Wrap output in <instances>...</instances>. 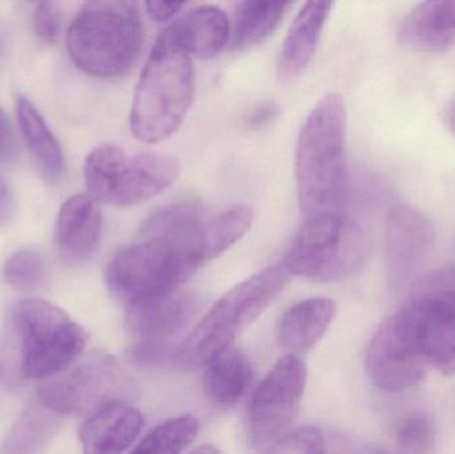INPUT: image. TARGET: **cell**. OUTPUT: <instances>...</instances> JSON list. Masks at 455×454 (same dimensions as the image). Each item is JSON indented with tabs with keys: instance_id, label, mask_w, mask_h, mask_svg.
Instances as JSON below:
<instances>
[{
	"instance_id": "cell-1",
	"label": "cell",
	"mask_w": 455,
	"mask_h": 454,
	"mask_svg": "<svg viewBox=\"0 0 455 454\" xmlns=\"http://www.w3.org/2000/svg\"><path fill=\"white\" fill-rule=\"evenodd\" d=\"M204 224L202 210L194 203H176L155 212L138 240L107 266L109 293L130 307L180 291L210 261Z\"/></svg>"
},
{
	"instance_id": "cell-2",
	"label": "cell",
	"mask_w": 455,
	"mask_h": 454,
	"mask_svg": "<svg viewBox=\"0 0 455 454\" xmlns=\"http://www.w3.org/2000/svg\"><path fill=\"white\" fill-rule=\"evenodd\" d=\"M88 335L63 309L42 299L8 307L0 331V378L7 388L47 380L68 370Z\"/></svg>"
},
{
	"instance_id": "cell-3",
	"label": "cell",
	"mask_w": 455,
	"mask_h": 454,
	"mask_svg": "<svg viewBox=\"0 0 455 454\" xmlns=\"http://www.w3.org/2000/svg\"><path fill=\"white\" fill-rule=\"evenodd\" d=\"M347 108L339 93L323 96L302 125L296 144L297 196L305 219L336 212L347 187Z\"/></svg>"
},
{
	"instance_id": "cell-4",
	"label": "cell",
	"mask_w": 455,
	"mask_h": 454,
	"mask_svg": "<svg viewBox=\"0 0 455 454\" xmlns=\"http://www.w3.org/2000/svg\"><path fill=\"white\" fill-rule=\"evenodd\" d=\"M195 93L191 55L167 29L157 37L141 71L131 107L130 127L138 140L157 144L183 124Z\"/></svg>"
},
{
	"instance_id": "cell-5",
	"label": "cell",
	"mask_w": 455,
	"mask_h": 454,
	"mask_svg": "<svg viewBox=\"0 0 455 454\" xmlns=\"http://www.w3.org/2000/svg\"><path fill=\"white\" fill-rule=\"evenodd\" d=\"M143 42L140 8L124 0L85 3L67 32V50L77 68L103 79L127 74Z\"/></svg>"
},
{
	"instance_id": "cell-6",
	"label": "cell",
	"mask_w": 455,
	"mask_h": 454,
	"mask_svg": "<svg viewBox=\"0 0 455 454\" xmlns=\"http://www.w3.org/2000/svg\"><path fill=\"white\" fill-rule=\"evenodd\" d=\"M285 264L267 267L221 296L180 344L176 359L187 367H205L226 352L256 322L288 284Z\"/></svg>"
},
{
	"instance_id": "cell-7",
	"label": "cell",
	"mask_w": 455,
	"mask_h": 454,
	"mask_svg": "<svg viewBox=\"0 0 455 454\" xmlns=\"http://www.w3.org/2000/svg\"><path fill=\"white\" fill-rule=\"evenodd\" d=\"M365 234L337 212L305 219L286 253L291 274L315 282H337L357 272L368 252Z\"/></svg>"
},
{
	"instance_id": "cell-8",
	"label": "cell",
	"mask_w": 455,
	"mask_h": 454,
	"mask_svg": "<svg viewBox=\"0 0 455 454\" xmlns=\"http://www.w3.org/2000/svg\"><path fill=\"white\" fill-rule=\"evenodd\" d=\"M138 386L112 356L92 352L50 378L39 391V402L59 416H90L114 404H130Z\"/></svg>"
},
{
	"instance_id": "cell-9",
	"label": "cell",
	"mask_w": 455,
	"mask_h": 454,
	"mask_svg": "<svg viewBox=\"0 0 455 454\" xmlns=\"http://www.w3.org/2000/svg\"><path fill=\"white\" fill-rule=\"evenodd\" d=\"M199 308V298L183 290L127 307L125 327L133 339L131 359L140 365H154L176 357L175 341L194 322Z\"/></svg>"
},
{
	"instance_id": "cell-10",
	"label": "cell",
	"mask_w": 455,
	"mask_h": 454,
	"mask_svg": "<svg viewBox=\"0 0 455 454\" xmlns=\"http://www.w3.org/2000/svg\"><path fill=\"white\" fill-rule=\"evenodd\" d=\"M307 383L304 360L297 354L278 360L249 402L246 432L251 447H270L289 434L299 416Z\"/></svg>"
},
{
	"instance_id": "cell-11",
	"label": "cell",
	"mask_w": 455,
	"mask_h": 454,
	"mask_svg": "<svg viewBox=\"0 0 455 454\" xmlns=\"http://www.w3.org/2000/svg\"><path fill=\"white\" fill-rule=\"evenodd\" d=\"M365 367L371 383L390 394L414 388L429 372L401 311L385 320L371 339Z\"/></svg>"
},
{
	"instance_id": "cell-12",
	"label": "cell",
	"mask_w": 455,
	"mask_h": 454,
	"mask_svg": "<svg viewBox=\"0 0 455 454\" xmlns=\"http://www.w3.org/2000/svg\"><path fill=\"white\" fill-rule=\"evenodd\" d=\"M435 227L421 211L406 203H395L385 224V260L393 287L411 282L429 255Z\"/></svg>"
},
{
	"instance_id": "cell-13",
	"label": "cell",
	"mask_w": 455,
	"mask_h": 454,
	"mask_svg": "<svg viewBox=\"0 0 455 454\" xmlns=\"http://www.w3.org/2000/svg\"><path fill=\"white\" fill-rule=\"evenodd\" d=\"M430 370L455 375V312L443 304L409 296L400 309Z\"/></svg>"
},
{
	"instance_id": "cell-14",
	"label": "cell",
	"mask_w": 455,
	"mask_h": 454,
	"mask_svg": "<svg viewBox=\"0 0 455 454\" xmlns=\"http://www.w3.org/2000/svg\"><path fill=\"white\" fill-rule=\"evenodd\" d=\"M103 232L100 205L90 195H75L63 203L56 220V244L64 260L87 261L98 250Z\"/></svg>"
},
{
	"instance_id": "cell-15",
	"label": "cell",
	"mask_w": 455,
	"mask_h": 454,
	"mask_svg": "<svg viewBox=\"0 0 455 454\" xmlns=\"http://www.w3.org/2000/svg\"><path fill=\"white\" fill-rule=\"evenodd\" d=\"M179 173L180 163L165 152L147 151L127 156L112 205L132 207L148 202L172 186Z\"/></svg>"
},
{
	"instance_id": "cell-16",
	"label": "cell",
	"mask_w": 455,
	"mask_h": 454,
	"mask_svg": "<svg viewBox=\"0 0 455 454\" xmlns=\"http://www.w3.org/2000/svg\"><path fill=\"white\" fill-rule=\"evenodd\" d=\"M144 418L131 404H114L87 418L80 428L83 454H123L140 436Z\"/></svg>"
},
{
	"instance_id": "cell-17",
	"label": "cell",
	"mask_w": 455,
	"mask_h": 454,
	"mask_svg": "<svg viewBox=\"0 0 455 454\" xmlns=\"http://www.w3.org/2000/svg\"><path fill=\"white\" fill-rule=\"evenodd\" d=\"M165 29L188 55L212 59L226 47L230 24L221 8L200 5Z\"/></svg>"
},
{
	"instance_id": "cell-18",
	"label": "cell",
	"mask_w": 455,
	"mask_h": 454,
	"mask_svg": "<svg viewBox=\"0 0 455 454\" xmlns=\"http://www.w3.org/2000/svg\"><path fill=\"white\" fill-rule=\"evenodd\" d=\"M333 7V2L313 0L302 5L283 40L278 60V69L283 76H296L307 68L315 56Z\"/></svg>"
},
{
	"instance_id": "cell-19",
	"label": "cell",
	"mask_w": 455,
	"mask_h": 454,
	"mask_svg": "<svg viewBox=\"0 0 455 454\" xmlns=\"http://www.w3.org/2000/svg\"><path fill=\"white\" fill-rule=\"evenodd\" d=\"M336 316V304L328 298L299 301L281 317L278 341L291 354H304L320 343Z\"/></svg>"
},
{
	"instance_id": "cell-20",
	"label": "cell",
	"mask_w": 455,
	"mask_h": 454,
	"mask_svg": "<svg viewBox=\"0 0 455 454\" xmlns=\"http://www.w3.org/2000/svg\"><path fill=\"white\" fill-rule=\"evenodd\" d=\"M403 44L419 51H441L455 40V0H433L414 7L400 27Z\"/></svg>"
},
{
	"instance_id": "cell-21",
	"label": "cell",
	"mask_w": 455,
	"mask_h": 454,
	"mask_svg": "<svg viewBox=\"0 0 455 454\" xmlns=\"http://www.w3.org/2000/svg\"><path fill=\"white\" fill-rule=\"evenodd\" d=\"M205 368L203 388L210 402L219 410L235 407L245 396L253 378L248 356L240 349L230 346Z\"/></svg>"
},
{
	"instance_id": "cell-22",
	"label": "cell",
	"mask_w": 455,
	"mask_h": 454,
	"mask_svg": "<svg viewBox=\"0 0 455 454\" xmlns=\"http://www.w3.org/2000/svg\"><path fill=\"white\" fill-rule=\"evenodd\" d=\"M16 116L24 141L37 163L43 178L48 183H59L66 168L63 149L44 117L26 96H19L16 100Z\"/></svg>"
},
{
	"instance_id": "cell-23",
	"label": "cell",
	"mask_w": 455,
	"mask_h": 454,
	"mask_svg": "<svg viewBox=\"0 0 455 454\" xmlns=\"http://www.w3.org/2000/svg\"><path fill=\"white\" fill-rule=\"evenodd\" d=\"M61 416L37 402L21 413L0 447V454H42L61 426Z\"/></svg>"
},
{
	"instance_id": "cell-24",
	"label": "cell",
	"mask_w": 455,
	"mask_h": 454,
	"mask_svg": "<svg viewBox=\"0 0 455 454\" xmlns=\"http://www.w3.org/2000/svg\"><path fill=\"white\" fill-rule=\"evenodd\" d=\"M291 2L248 0L235 8L233 47L245 48L261 43L280 26Z\"/></svg>"
},
{
	"instance_id": "cell-25",
	"label": "cell",
	"mask_w": 455,
	"mask_h": 454,
	"mask_svg": "<svg viewBox=\"0 0 455 454\" xmlns=\"http://www.w3.org/2000/svg\"><path fill=\"white\" fill-rule=\"evenodd\" d=\"M199 431L194 416H179L148 432L130 454H181L197 439Z\"/></svg>"
},
{
	"instance_id": "cell-26",
	"label": "cell",
	"mask_w": 455,
	"mask_h": 454,
	"mask_svg": "<svg viewBox=\"0 0 455 454\" xmlns=\"http://www.w3.org/2000/svg\"><path fill=\"white\" fill-rule=\"evenodd\" d=\"M253 219V210L248 205H235L219 215L205 219V247L210 260L235 244L249 231Z\"/></svg>"
},
{
	"instance_id": "cell-27",
	"label": "cell",
	"mask_w": 455,
	"mask_h": 454,
	"mask_svg": "<svg viewBox=\"0 0 455 454\" xmlns=\"http://www.w3.org/2000/svg\"><path fill=\"white\" fill-rule=\"evenodd\" d=\"M393 454H435L437 429L422 412L401 416L393 426Z\"/></svg>"
},
{
	"instance_id": "cell-28",
	"label": "cell",
	"mask_w": 455,
	"mask_h": 454,
	"mask_svg": "<svg viewBox=\"0 0 455 454\" xmlns=\"http://www.w3.org/2000/svg\"><path fill=\"white\" fill-rule=\"evenodd\" d=\"M5 283L21 292L39 290L47 277V264L42 253L27 248L13 253L3 267Z\"/></svg>"
},
{
	"instance_id": "cell-29",
	"label": "cell",
	"mask_w": 455,
	"mask_h": 454,
	"mask_svg": "<svg viewBox=\"0 0 455 454\" xmlns=\"http://www.w3.org/2000/svg\"><path fill=\"white\" fill-rule=\"evenodd\" d=\"M409 296L435 301L455 312V266L422 275L411 283Z\"/></svg>"
},
{
	"instance_id": "cell-30",
	"label": "cell",
	"mask_w": 455,
	"mask_h": 454,
	"mask_svg": "<svg viewBox=\"0 0 455 454\" xmlns=\"http://www.w3.org/2000/svg\"><path fill=\"white\" fill-rule=\"evenodd\" d=\"M264 454H325V436L315 426L289 432Z\"/></svg>"
},
{
	"instance_id": "cell-31",
	"label": "cell",
	"mask_w": 455,
	"mask_h": 454,
	"mask_svg": "<svg viewBox=\"0 0 455 454\" xmlns=\"http://www.w3.org/2000/svg\"><path fill=\"white\" fill-rule=\"evenodd\" d=\"M32 28L40 42L55 44L60 34V12L56 3H36L32 11Z\"/></svg>"
},
{
	"instance_id": "cell-32",
	"label": "cell",
	"mask_w": 455,
	"mask_h": 454,
	"mask_svg": "<svg viewBox=\"0 0 455 454\" xmlns=\"http://www.w3.org/2000/svg\"><path fill=\"white\" fill-rule=\"evenodd\" d=\"M325 454H393L381 445L361 442L344 434H331L325 437Z\"/></svg>"
},
{
	"instance_id": "cell-33",
	"label": "cell",
	"mask_w": 455,
	"mask_h": 454,
	"mask_svg": "<svg viewBox=\"0 0 455 454\" xmlns=\"http://www.w3.org/2000/svg\"><path fill=\"white\" fill-rule=\"evenodd\" d=\"M18 156V144L4 111L0 108V165H10Z\"/></svg>"
},
{
	"instance_id": "cell-34",
	"label": "cell",
	"mask_w": 455,
	"mask_h": 454,
	"mask_svg": "<svg viewBox=\"0 0 455 454\" xmlns=\"http://www.w3.org/2000/svg\"><path fill=\"white\" fill-rule=\"evenodd\" d=\"M278 115H280V106L275 101H262L246 117V125L251 130H261L272 124Z\"/></svg>"
},
{
	"instance_id": "cell-35",
	"label": "cell",
	"mask_w": 455,
	"mask_h": 454,
	"mask_svg": "<svg viewBox=\"0 0 455 454\" xmlns=\"http://www.w3.org/2000/svg\"><path fill=\"white\" fill-rule=\"evenodd\" d=\"M144 7H146L147 12L151 16V19L163 23V21L172 19L184 7V3L151 0V2L144 3Z\"/></svg>"
},
{
	"instance_id": "cell-36",
	"label": "cell",
	"mask_w": 455,
	"mask_h": 454,
	"mask_svg": "<svg viewBox=\"0 0 455 454\" xmlns=\"http://www.w3.org/2000/svg\"><path fill=\"white\" fill-rule=\"evenodd\" d=\"M15 212V200L12 192L4 180L0 179V226L8 223Z\"/></svg>"
},
{
	"instance_id": "cell-37",
	"label": "cell",
	"mask_w": 455,
	"mask_h": 454,
	"mask_svg": "<svg viewBox=\"0 0 455 454\" xmlns=\"http://www.w3.org/2000/svg\"><path fill=\"white\" fill-rule=\"evenodd\" d=\"M443 119H445V123L446 125H448L449 130H451L455 135V96L451 101H449L448 106H446Z\"/></svg>"
},
{
	"instance_id": "cell-38",
	"label": "cell",
	"mask_w": 455,
	"mask_h": 454,
	"mask_svg": "<svg viewBox=\"0 0 455 454\" xmlns=\"http://www.w3.org/2000/svg\"><path fill=\"white\" fill-rule=\"evenodd\" d=\"M191 454H223L220 450H216L215 447H211V445H203V447L197 448Z\"/></svg>"
}]
</instances>
